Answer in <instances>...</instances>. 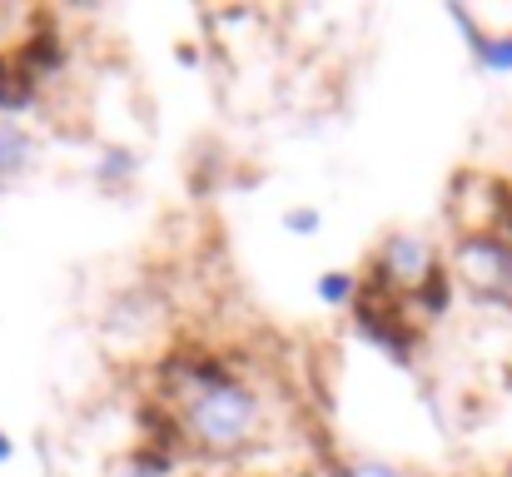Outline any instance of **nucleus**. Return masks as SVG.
Segmentation results:
<instances>
[{
    "label": "nucleus",
    "instance_id": "1a4fd4ad",
    "mask_svg": "<svg viewBox=\"0 0 512 477\" xmlns=\"http://www.w3.org/2000/svg\"><path fill=\"white\" fill-rule=\"evenodd\" d=\"M170 468L174 463L165 453H135V458H125L110 477H170Z\"/></svg>",
    "mask_w": 512,
    "mask_h": 477
},
{
    "label": "nucleus",
    "instance_id": "7ed1b4c3",
    "mask_svg": "<svg viewBox=\"0 0 512 477\" xmlns=\"http://www.w3.org/2000/svg\"><path fill=\"white\" fill-rule=\"evenodd\" d=\"M443 259H438V249L423 239V234H408V229H398V234H388L378 249H373V259H368V279H378L383 289H393V294H413L433 269H438Z\"/></svg>",
    "mask_w": 512,
    "mask_h": 477
},
{
    "label": "nucleus",
    "instance_id": "423d86ee",
    "mask_svg": "<svg viewBox=\"0 0 512 477\" xmlns=\"http://www.w3.org/2000/svg\"><path fill=\"white\" fill-rule=\"evenodd\" d=\"M30 159H35V140L25 135V125L0 120V179L25 174V169H30Z\"/></svg>",
    "mask_w": 512,
    "mask_h": 477
},
{
    "label": "nucleus",
    "instance_id": "0eeeda50",
    "mask_svg": "<svg viewBox=\"0 0 512 477\" xmlns=\"http://www.w3.org/2000/svg\"><path fill=\"white\" fill-rule=\"evenodd\" d=\"M358 289H363V284H358V274H348V269H329V274L314 279V294H319L324 309H353Z\"/></svg>",
    "mask_w": 512,
    "mask_h": 477
},
{
    "label": "nucleus",
    "instance_id": "6e6552de",
    "mask_svg": "<svg viewBox=\"0 0 512 477\" xmlns=\"http://www.w3.org/2000/svg\"><path fill=\"white\" fill-rule=\"evenodd\" d=\"M279 229H284L289 239H314V234L324 229V214H319L314 204H289V209L279 214Z\"/></svg>",
    "mask_w": 512,
    "mask_h": 477
},
{
    "label": "nucleus",
    "instance_id": "f8f14e48",
    "mask_svg": "<svg viewBox=\"0 0 512 477\" xmlns=\"http://www.w3.org/2000/svg\"><path fill=\"white\" fill-rule=\"evenodd\" d=\"M15 458V443H10V433H0V468Z\"/></svg>",
    "mask_w": 512,
    "mask_h": 477
},
{
    "label": "nucleus",
    "instance_id": "f257e3e1",
    "mask_svg": "<svg viewBox=\"0 0 512 477\" xmlns=\"http://www.w3.org/2000/svg\"><path fill=\"white\" fill-rule=\"evenodd\" d=\"M170 388H174L179 438L194 443L199 453L234 458V453L254 448V438L264 433L259 388L244 373H234V363H224V358H184V363H174Z\"/></svg>",
    "mask_w": 512,
    "mask_h": 477
},
{
    "label": "nucleus",
    "instance_id": "20e7f679",
    "mask_svg": "<svg viewBox=\"0 0 512 477\" xmlns=\"http://www.w3.org/2000/svg\"><path fill=\"white\" fill-rule=\"evenodd\" d=\"M448 20L463 30V40H468V55L488 70V75H512V30L503 35H493V30H483V20H473L463 5H448Z\"/></svg>",
    "mask_w": 512,
    "mask_h": 477
},
{
    "label": "nucleus",
    "instance_id": "39448f33",
    "mask_svg": "<svg viewBox=\"0 0 512 477\" xmlns=\"http://www.w3.org/2000/svg\"><path fill=\"white\" fill-rule=\"evenodd\" d=\"M408 299H413V304H418V309H423L428 318H448L453 299H458V279H453L448 259H443V264H438V269H433V274H428V279H423V284L408 294Z\"/></svg>",
    "mask_w": 512,
    "mask_h": 477
},
{
    "label": "nucleus",
    "instance_id": "f03ea898",
    "mask_svg": "<svg viewBox=\"0 0 512 477\" xmlns=\"http://www.w3.org/2000/svg\"><path fill=\"white\" fill-rule=\"evenodd\" d=\"M448 269H453L458 289H468L478 304L512 309V234H503V229H468L453 244Z\"/></svg>",
    "mask_w": 512,
    "mask_h": 477
},
{
    "label": "nucleus",
    "instance_id": "9b49d317",
    "mask_svg": "<svg viewBox=\"0 0 512 477\" xmlns=\"http://www.w3.org/2000/svg\"><path fill=\"white\" fill-rule=\"evenodd\" d=\"M135 169H140V164H135L130 150H105V164H100V174H105V179H110V174H115V179H130Z\"/></svg>",
    "mask_w": 512,
    "mask_h": 477
},
{
    "label": "nucleus",
    "instance_id": "9d476101",
    "mask_svg": "<svg viewBox=\"0 0 512 477\" xmlns=\"http://www.w3.org/2000/svg\"><path fill=\"white\" fill-rule=\"evenodd\" d=\"M339 477H413V473L388 463V458H348L339 468Z\"/></svg>",
    "mask_w": 512,
    "mask_h": 477
}]
</instances>
